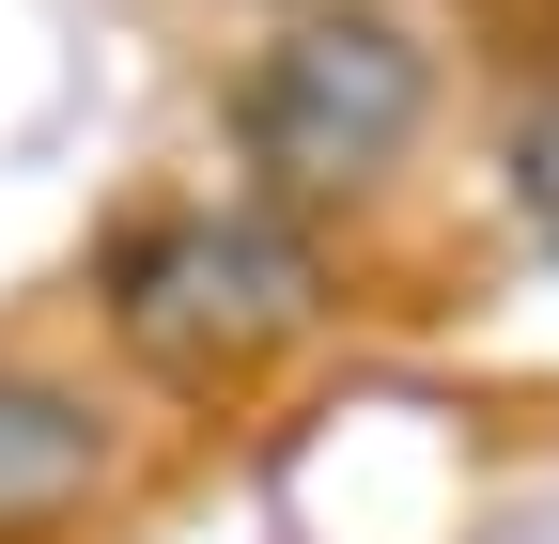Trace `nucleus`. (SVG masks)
Here are the masks:
<instances>
[{
    "mask_svg": "<svg viewBox=\"0 0 559 544\" xmlns=\"http://www.w3.org/2000/svg\"><path fill=\"white\" fill-rule=\"evenodd\" d=\"M156 404L109 358H62L32 327H0V544H109L156 498Z\"/></svg>",
    "mask_w": 559,
    "mask_h": 544,
    "instance_id": "3",
    "label": "nucleus"
},
{
    "mask_svg": "<svg viewBox=\"0 0 559 544\" xmlns=\"http://www.w3.org/2000/svg\"><path fill=\"white\" fill-rule=\"evenodd\" d=\"M79 327L156 421H249L342 327V249L311 218H280V202H249L234 172L218 187H140L79 249Z\"/></svg>",
    "mask_w": 559,
    "mask_h": 544,
    "instance_id": "1",
    "label": "nucleus"
},
{
    "mask_svg": "<svg viewBox=\"0 0 559 544\" xmlns=\"http://www.w3.org/2000/svg\"><path fill=\"white\" fill-rule=\"evenodd\" d=\"M436 109H451V62H436V32H419L404 0H296V16H264L234 47L218 141H234L249 202L342 234V218H389L404 202Z\"/></svg>",
    "mask_w": 559,
    "mask_h": 544,
    "instance_id": "2",
    "label": "nucleus"
},
{
    "mask_svg": "<svg viewBox=\"0 0 559 544\" xmlns=\"http://www.w3.org/2000/svg\"><path fill=\"white\" fill-rule=\"evenodd\" d=\"M264 16H296V0H264Z\"/></svg>",
    "mask_w": 559,
    "mask_h": 544,
    "instance_id": "5",
    "label": "nucleus"
},
{
    "mask_svg": "<svg viewBox=\"0 0 559 544\" xmlns=\"http://www.w3.org/2000/svg\"><path fill=\"white\" fill-rule=\"evenodd\" d=\"M498 187H513V218L559 249V47L513 79V109H498Z\"/></svg>",
    "mask_w": 559,
    "mask_h": 544,
    "instance_id": "4",
    "label": "nucleus"
}]
</instances>
